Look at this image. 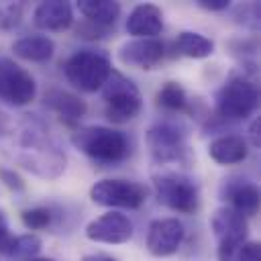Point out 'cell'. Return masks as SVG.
Listing matches in <instances>:
<instances>
[{"mask_svg": "<svg viewBox=\"0 0 261 261\" xmlns=\"http://www.w3.org/2000/svg\"><path fill=\"white\" fill-rule=\"evenodd\" d=\"M37 96V82L29 69L10 57H0V102L6 106H27Z\"/></svg>", "mask_w": 261, "mask_h": 261, "instance_id": "obj_8", "label": "cell"}, {"mask_svg": "<svg viewBox=\"0 0 261 261\" xmlns=\"http://www.w3.org/2000/svg\"><path fill=\"white\" fill-rule=\"evenodd\" d=\"M102 100H104V114L110 122L122 124L139 116L143 108V96L137 84L120 71L110 73L106 84L102 86Z\"/></svg>", "mask_w": 261, "mask_h": 261, "instance_id": "obj_5", "label": "cell"}, {"mask_svg": "<svg viewBox=\"0 0 261 261\" xmlns=\"http://www.w3.org/2000/svg\"><path fill=\"white\" fill-rule=\"evenodd\" d=\"M175 51L190 59H204L214 53V41L194 31H181L175 39Z\"/></svg>", "mask_w": 261, "mask_h": 261, "instance_id": "obj_21", "label": "cell"}, {"mask_svg": "<svg viewBox=\"0 0 261 261\" xmlns=\"http://www.w3.org/2000/svg\"><path fill=\"white\" fill-rule=\"evenodd\" d=\"M135 226L130 218L118 210H110L86 226V237L94 243H106V245H122L133 239Z\"/></svg>", "mask_w": 261, "mask_h": 261, "instance_id": "obj_10", "label": "cell"}, {"mask_svg": "<svg viewBox=\"0 0 261 261\" xmlns=\"http://www.w3.org/2000/svg\"><path fill=\"white\" fill-rule=\"evenodd\" d=\"M20 220L29 230H45L55 224L57 214L51 206H33L20 212Z\"/></svg>", "mask_w": 261, "mask_h": 261, "instance_id": "obj_24", "label": "cell"}, {"mask_svg": "<svg viewBox=\"0 0 261 261\" xmlns=\"http://www.w3.org/2000/svg\"><path fill=\"white\" fill-rule=\"evenodd\" d=\"M16 57L33 63H45L55 55V43L47 35H24L12 43Z\"/></svg>", "mask_w": 261, "mask_h": 261, "instance_id": "obj_19", "label": "cell"}, {"mask_svg": "<svg viewBox=\"0 0 261 261\" xmlns=\"http://www.w3.org/2000/svg\"><path fill=\"white\" fill-rule=\"evenodd\" d=\"M210 226L214 230V237L218 239V247H237V245H243L247 241V234H249L247 218L243 214L234 212L228 206L218 208L212 214Z\"/></svg>", "mask_w": 261, "mask_h": 261, "instance_id": "obj_14", "label": "cell"}, {"mask_svg": "<svg viewBox=\"0 0 261 261\" xmlns=\"http://www.w3.org/2000/svg\"><path fill=\"white\" fill-rule=\"evenodd\" d=\"M145 143L157 163L184 161L188 153V128L175 120H159L149 126Z\"/></svg>", "mask_w": 261, "mask_h": 261, "instance_id": "obj_7", "label": "cell"}, {"mask_svg": "<svg viewBox=\"0 0 261 261\" xmlns=\"http://www.w3.org/2000/svg\"><path fill=\"white\" fill-rule=\"evenodd\" d=\"M163 31V12L155 4H137L126 18V33L135 39H157Z\"/></svg>", "mask_w": 261, "mask_h": 261, "instance_id": "obj_15", "label": "cell"}, {"mask_svg": "<svg viewBox=\"0 0 261 261\" xmlns=\"http://www.w3.org/2000/svg\"><path fill=\"white\" fill-rule=\"evenodd\" d=\"M106 33H108V29L96 27V24H92V22H88V20H84V22L77 27V35H82V37H86V39H102V37H106Z\"/></svg>", "mask_w": 261, "mask_h": 261, "instance_id": "obj_29", "label": "cell"}, {"mask_svg": "<svg viewBox=\"0 0 261 261\" xmlns=\"http://www.w3.org/2000/svg\"><path fill=\"white\" fill-rule=\"evenodd\" d=\"M155 104L165 112H184L190 106V98L181 84L165 82L155 96Z\"/></svg>", "mask_w": 261, "mask_h": 261, "instance_id": "obj_23", "label": "cell"}, {"mask_svg": "<svg viewBox=\"0 0 261 261\" xmlns=\"http://www.w3.org/2000/svg\"><path fill=\"white\" fill-rule=\"evenodd\" d=\"M249 137H251V145L253 147H259V118H255L253 122H251V126H249Z\"/></svg>", "mask_w": 261, "mask_h": 261, "instance_id": "obj_32", "label": "cell"}, {"mask_svg": "<svg viewBox=\"0 0 261 261\" xmlns=\"http://www.w3.org/2000/svg\"><path fill=\"white\" fill-rule=\"evenodd\" d=\"M41 247H43V241L35 232H24V234H16V237L12 234L8 247L4 249V255L14 261H29L33 257H39Z\"/></svg>", "mask_w": 261, "mask_h": 261, "instance_id": "obj_22", "label": "cell"}, {"mask_svg": "<svg viewBox=\"0 0 261 261\" xmlns=\"http://www.w3.org/2000/svg\"><path fill=\"white\" fill-rule=\"evenodd\" d=\"M77 10L86 16L88 22L102 29H110L118 20L122 8L118 2H112V0H80Z\"/></svg>", "mask_w": 261, "mask_h": 261, "instance_id": "obj_20", "label": "cell"}, {"mask_svg": "<svg viewBox=\"0 0 261 261\" xmlns=\"http://www.w3.org/2000/svg\"><path fill=\"white\" fill-rule=\"evenodd\" d=\"M16 161L39 177H57L65 169V153L51 139L45 122L35 114H27L20 124Z\"/></svg>", "mask_w": 261, "mask_h": 261, "instance_id": "obj_1", "label": "cell"}, {"mask_svg": "<svg viewBox=\"0 0 261 261\" xmlns=\"http://www.w3.org/2000/svg\"><path fill=\"white\" fill-rule=\"evenodd\" d=\"M22 8L20 4H0V27L12 29L20 22Z\"/></svg>", "mask_w": 261, "mask_h": 261, "instance_id": "obj_26", "label": "cell"}, {"mask_svg": "<svg viewBox=\"0 0 261 261\" xmlns=\"http://www.w3.org/2000/svg\"><path fill=\"white\" fill-rule=\"evenodd\" d=\"M186 237V228L177 218H157L147 228V251L155 257H169L177 253Z\"/></svg>", "mask_w": 261, "mask_h": 261, "instance_id": "obj_11", "label": "cell"}, {"mask_svg": "<svg viewBox=\"0 0 261 261\" xmlns=\"http://www.w3.org/2000/svg\"><path fill=\"white\" fill-rule=\"evenodd\" d=\"M208 155L218 165H237L247 159L249 143L241 135H220L208 143Z\"/></svg>", "mask_w": 261, "mask_h": 261, "instance_id": "obj_18", "label": "cell"}, {"mask_svg": "<svg viewBox=\"0 0 261 261\" xmlns=\"http://www.w3.org/2000/svg\"><path fill=\"white\" fill-rule=\"evenodd\" d=\"M29 261H55V259H51V257H33Z\"/></svg>", "mask_w": 261, "mask_h": 261, "instance_id": "obj_35", "label": "cell"}, {"mask_svg": "<svg viewBox=\"0 0 261 261\" xmlns=\"http://www.w3.org/2000/svg\"><path fill=\"white\" fill-rule=\"evenodd\" d=\"M12 234H10V228H8V222H6V216L4 212L0 210V253H4V249L8 247Z\"/></svg>", "mask_w": 261, "mask_h": 261, "instance_id": "obj_31", "label": "cell"}, {"mask_svg": "<svg viewBox=\"0 0 261 261\" xmlns=\"http://www.w3.org/2000/svg\"><path fill=\"white\" fill-rule=\"evenodd\" d=\"M196 6L204 8L208 12H222V10H226L230 6V2L228 0H198Z\"/></svg>", "mask_w": 261, "mask_h": 261, "instance_id": "obj_30", "label": "cell"}, {"mask_svg": "<svg viewBox=\"0 0 261 261\" xmlns=\"http://www.w3.org/2000/svg\"><path fill=\"white\" fill-rule=\"evenodd\" d=\"M0 181L12 190V192H24V179L14 171V169H8V167H0Z\"/></svg>", "mask_w": 261, "mask_h": 261, "instance_id": "obj_28", "label": "cell"}, {"mask_svg": "<svg viewBox=\"0 0 261 261\" xmlns=\"http://www.w3.org/2000/svg\"><path fill=\"white\" fill-rule=\"evenodd\" d=\"M8 130H10V118L0 110V137L8 135Z\"/></svg>", "mask_w": 261, "mask_h": 261, "instance_id": "obj_34", "label": "cell"}, {"mask_svg": "<svg viewBox=\"0 0 261 261\" xmlns=\"http://www.w3.org/2000/svg\"><path fill=\"white\" fill-rule=\"evenodd\" d=\"M153 186L157 200L173 212L194 214L200 206L198 184L179 171H161L153 175Z\"/></svg>", "mask_w": 261, "mask_h": 261, "instance_id": "obj_6", "label": "cell"}, {"mask_svg": "<svg viewBox=\"0 0 261 261\" xmlns=\"http://www.w3.org/2000/svg\"><path fill=\"white\" fill-rule=\"evenodd\" d=\"M259 88L247 75H230L216 94V116L222 122H241L255 114Z\"/></svg>", "mask_w": 261, "mask_h": 261, "instance_id": "obj_3", "label": "cell"}, {"mask_svg": "<svg viewBox=\"0 0 261 261\" xmlns=\"http://www.w3.org/2000/svg\"><path fill=\"white\" fill-rule=\"evenodd\" d=\"M230 261H261V247L255 241H245L237 253L230 257Z\"/></svg>", "mask_w": 261, "mask_h": 261, "instance_id": "obj_27", "label": "cell"}, {"mask_svg": "<svg viewBox=\"0 0 261 261\" xmlns=\"http://www.w3.org/2000/svg\"><path fill=\"white\" fill-rule=\"evenodd\" d=\"M0 261H2V259H0Z\"/></svg>", "mask_w": 261, "mask_h": 261, "instance_id": "obj_36", "label": "cell"}, {"mask_svg": "<svg viewBox=\"0 0 261 261\" xmlns=\"http://www.w3.org/2000/svg\"><path fill=\"white\" fill-rule=\"evenodd\" d=\"M65 80L82 92H98L112 73L108 55L96 49H80L71 53L63 63Z\"/></svg>", "mask_w": 261, "mask_h": 261, "instance_id": "obj_4", "label": "cell"}, {"mask_svg": "<svg viewBox=\"0 0 261 261\" xmlns=\"http://www.w3.org/2000/svg\"><path fill=\"white\" fill-rule=\"evenodd\" d=\"M220 196L228 204V208L243 214L245 218L257 214V210H259V188L255 181H251L247 177L232 175V177L224 179V184L220 188Z\"/></svg>", "mask_w": 261, "mask_h": 261, "instance_id": "obj_12", "label": "cell"}, {"mask_svg": "<svg viewBox=\"0 0 261 261\" xmlns=\"http://www.w3.org/2000/svg\"><path fill=\"white\" fill-rule=\"evenodd\" d=\"M90 200L106 208L137 210L147 200V188L128 179H100L90 188Z\"/></svg>", "mask_w": 261, "mask_h": 261, "instance_id": "obj_9", "label": "cell"}, {"mask_svg": "<svg viewBox=\"0 0 261 261\" xmlns=\"http://www.w3.org/2000/svg\"><path fill=\"white\" fill-rule=\"evenodd\" d=\"M165 57V47L159 39H130L120 45L118 59L137 69H155Z\"/></svg>", "mask_w": 261, "mask_h": 261, "instance_id": "obj_13", "label": "cell"}, {"mask_svg": "<svg viewBox=\"0 0 261 261\" xmlns=\"http://www.w3.org/2000/svg\"><path fill=\"white\" fill-rule=\"evenodd\" d=\"M234 20L247 29H257L259 27V4L257 2H247L239 4L234 8Z\"/></svg>", "mask_w": 261, "mask_h": 261, "instance_id": "obj_25", "label": "cell"}, {"mask_svg": "<svg viewBox=\"0 0 261 261\" xmlns=\"http://www.w3.org/2000/svg\"><path fill=\"white\" fill-rule=\"evenodd\" d=\"M33 22L43 31H65L73 24V8L63 0L41 2L33 12Z\"/></svg>", "mask_w": 261, "mask_h": 261, "instance_id": "obj_17", "label": "cell"}, {"mask_svg": "<svg viewBox=\"0 0 261 261\" xmlns=\"http://www.w3.org/2000/svg\"><path fill=\"white\" fill-rule=\"evenodd\" d=\"M71 143L90 159L106 165L120 163L122 159H126L130 151L128 139L122 130H116L112 126H100V124L73 130Z\"/></svg>", "mask_w": 261, "mask_h": 261, "instance_id": "obj_2", "label": "cell"}, {"mask_svg": "<svg viewBox=\"0 0 261 261\" xmlns=\"http://www.w3.org/2000/svg\"><path fill=\"white\" fill-rule=\"evenodd\" d=\"M82 261H118V259L108 253H90V255H84Z\"/></svg>", "mask_w": 261, "mask_h": 261, "instance_id": "obj_33", "label": "cell"}, {"mask_svg": "<svg viewBox=\"0 0 261 261\" xmlns=\"http://www.w3.org/2000/svg\"><path fill=\"white\" fill-rule=\"evenodd\" d=\"M43 102L49 110H53L67 124L80 122L88 112L86 102L80 96H75V94H71L63 88H49L43 96Z\"/></svg>", "mask_w": 261, "mask_h": 261, "instance_id": "obj_16", "label": "cell"}]
</instances>
